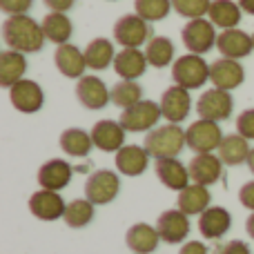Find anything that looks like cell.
Listing matches in <instances>:
<instances>
[{
  "instance_id": "1",
  "label": "cell",
  "mask_w": 254,
  "mask_h": 254,
  "mask_svg": "<svg viewBox=\"0 0 254 254\" xmlns=\"http://www.w3.org/2000/svg\"><path fill=\"white\" fill-rule=\"evenodd\" d=\"M2 40L11 52L36 54L43 49L47 36L40 22L22 13V16H7V20L2 22Z\"/></svg>"
},
{
  "instance_id": "2",
  "label": "cell",
  "mask_w": 254,
  "mask_h": 254,
  "mask_svg": "<svg viewBox=\"0 0 254 254\" xmlns=\"http://www.w3.org/2000/svg\"><path fill=\"white\" fill-rule=\"evenodd\" d=\"M145 147L152 154V158H176L183 152V147H188L185 129H181V125L176 123L158 125L147 131Z\"/></svg>"
},
{
  "instance_id": "3",
  "label": "cell",
  "mask_w": 254,
  "mask_h": 254,
  "mask_svg": "<svg viewBox=\"0 0 254 254\" xmlns=\"http://www.w3.org/2000/svg\"><path fill=\"white\" fill-rule=\"evenodd\" d=\"M172 80H174V85L190 89V92L198 89L210 80V65L198 54L179 56L172 65Z\"/></svg>"
},
{
  "instance_id": "4",
  "label": "cell",
  "mask_w": 254,
  "mask_h": 254,
  "mask_svg": "<svg viewBox=\"0 0 254 254\" xmlns=\"http://www.w3.org/2000/svg\"><path fill=\"white\" fill-rule=\"evenodd\" d=\"M152 27L147 20L138 16V13H127L121 16L114 25V40L123 49H140L152 40Z\"/></svg>"
},
{
  "instance_id": "5",
  "label": "cell",
  "mask_w": 254,
  "mask_h": 254,
  "mask_svg": "<svg viewBox=\"0 0 254 254\" xmlns=\"http://www.w3.org/2000/svg\"><path fill=\"white\" fill-rule=\"evenodd\" d=\"M163 119L161 114V105L154 101H147L143 98L140 103L127 107L121 114L119 123L123 125L125 131H131V134H138V131H152L154 127H158L156 123Z\"/></svg>"
},
{
  "instance_id": "6",
  "label": "cell",
  "mask_w": 254,
  "mask_h": 254,
  "mask_svg": "<svg viewBox=\"0 0 254 254\" xmlns=\"http://www.w3.org/2000/svg\"><path fill=\"white\" fill-rule=\"evenodd\" d=\"M234 110V101L232 94L225 92V89L212 87L198 96L196 101V114L203 121H212V123H221V121H228L232 116Z\"/></svg>"
},
{
  "instance_id": "7",
  "label": "cell",
  "mask_w": 254,
  "mask_h": 254,
  "mask_svg": "<svg viewBox=\"0 0 254 254\" xmlns=\"http://www.w3.org/2000/svg\"><path fill=\"white\" fill-rule=\"evenodd\" d=\"M181 38H183V45L190 54L203 56V54L212 52V47L219 40V34L214 31L210 18H194V20H188V25L183 27Z\"/></svg>"
},
{
  "instance_id": "8",
  "label": "cell",
  "mask_w": 254,
  "mask_h": 254,
  "mask_svg": "<svg viewBox=\"0 0 254 254\" xmlns=\"http://www.w3.org/2000/svg\"><path fill=\"white\" fill-rule=\"evenodd\" d=\"M121 192V179L112 170H96L85 181V198L94 205H107Z\"/></svg>"
},
{
  "instance_id": "9",
  "label": "cell",
  "mask_w": 254,
  "mask_h": 254,
  "mask_svg": "<svg viewBox=\"0 0 254 254\" xmlns=\"http://www.w3.org/2000/svg\"><path fill=\"white\" fill-rule=\"evenodd\" d=\"M185 138H188V147L194 154H214V149L221 147L223 140V131H221L219 123L198 119L185 129Z\"/></svg>"
},
{
  "instance_id": "10",
  "label": "cell",
  "mask_w": 254,
  "mask_h": 254,
  "mask_svg": "<svg viewBox=\"0 0 254 254\" xmlns=\"http://www.w3.org/2000/svg\"><path fill=\"white\" fill-rule=\"evenodd\" d=\"M161 114L167 123H183L190 116V110H192V96H190V89L185 87H167L161 96Z\"/></svg>"
},
{
  "instance_id": "11",
  "label": "cell",
  "mask_w": 254,
  "mask_h": 254,
  "mask_svg": "<svg viewBox=\"0 0 254 254\" xmlns=\"http://www.w3.org/2000/svg\"><path fill=\"white\" fill-rule=\"evenodd\" d=\"M9 101L22 114H36L45 105V92L36 80L22 78L20 83H16L9 89Z\"/></svg>"
},
{
  "instance_id": "12",
  "label": "cell",
  "mask_w": 254,
  "mask_h": 254,
  "mask_svg": "<svg viewBox=\"0 0 254 254\" xmlns=\"http://www.w3.org/2000/svg\"><path fill=\"white\" fill-rule=\"evenodd\" d=\"M210 80L214 87L225 89V92H234L246 80V69H243V65L239 61L221 56L219 61H214L210 65Z\"/></svg>"
},
{
  "instance_id": "13",
  "label": "cell",
  "mask_w": 254,
  "mask_h": 254,
  "mask_svg": "<svg viewBox=\"0 0 254 254\" xmlns=\"http://www.w3.org/2000/svg\"><path fill=\"white\" fill-rule=\"evenodd\" d=\"M156 230L161 241L176 246V243H183L190 234V216L185 212L176 210H165L156 221Z\"/></svg>"
},
{
  "instance_id": "14",
  "label": "cell",
  "mask_w": 254,
  "mask_h": 254,
  "mask_svg": "<svg viewBox=\"0 0 254 254\" xmlns=\"http://www.w3.org/2000/svg\"><path fill=\"white\" fill-rule=\"evenodd\" d=\"M67 210V203L63 201V196L52 190H43L34 192L29 196V212L40 221H56L63 219Z\"/></svg>"
},
{
  "instance_id": "15",
  "label": "cell",
  "mask_w": 254,
  "mask_h": 254,
  "mask_svg": "<svg viewBox=\"0 0 254 254\" xmlns=\"http://www.w3.org/2000/svg\"><path fill=\"white\" fill-rule=\"evenodd\" d=\"M76 98L87 110H103L107 103H112V89H107L98 76H83L76 85Z\"/></svg>"
},
{
  "instance_id": "16",
  "label": "cell",
  "mask_w": 254,
  "mask_h": 254,
  "mask_svg": "<svg viewBox=\"0 0 254 254\" xmlns=\"http://www.w3.org/2000/svg\"><path fill=\"white\" fill-rule=\"evenodd\" d=\"M216 49L223 58H232V61H241V58L250 56L254 52V43L252 36L248 31L239 29H223L219 34V40H216Z\"/></svg>"
},
{
  "instance_id": "17",
  "label": "cell",
  "mask_w": 254,
  "mask_h": 254,
  "mask_svg": "<svg viewBox=\"0 0 254 254\" xmlns=\"http://www.w3.org/2000/svg\"><path fill=\"white\" fill-rule=\"evenodd\" d=\"M190 179L192 183L198 185H214L223 176V161L219 158V154H194V158L188 165Z\"/></svg>"
},
{
  "instance_id": "18",
  "label": "cell",
  "mask_w": 254,
  "mask_h": 254,
  "mask_svg": "<svg viewBox=\"0 0 254 254\" xmlns=\"http://www.w3.org/2000/svg\"><path fill=\"white\" fill-rule=\"evenodd\" d=\"M74 170L67 161L63 158H52V161L43 163L38 170V183L43 190H52V192H61L71 183Z\"/></svg>"
},
{
  "instance_id": "19",
  "label": "cell",
  "mask_w": 254,
  "mask_h": 254,
  "mask_svg": "<svg viewBox=\"0 0 254 254\" xmlns=\"http://www.w3.org/2000/svg\"><path fill=\"white\" fill-rule=\"evenodd\" d=\"M92 140L94 147H98L101 152H119L121 147H125V129L119 121H98L92 127Z\"/></svg>"
},
{
  "instance_id": "20",
  "label": "cell",
  "mask_w": 254,
  "mask_h": 254,
  "mask_svg": "<svg viewBox=\"0 0 254 254\" xmlns=\"http://www.w3.org/2000/svg\"><path fill=\"white\" fill-rule=\"evenodd\" d=\"M154 172H156L158 181L165 185L167 190L181 192L190 185V170L179 161V158H156L154 163Z\"/></svg>"
},
{
  "instance_id": "21",
  "label": "cell",
  "mask_w": 254,
  "mask_h": 254,
  "mask_svg": "<svg viewBox=\"0 0 254 254\" xmlns=\"http://www.w3.org/2000/svg\"><path fill=\"white\" fill-rule=\"evenodd\" d=\"M230 228H232V214L221 205H210L198 216V232L203 234V239L216 241V239L225 237Z\"/></svg>"
},
{
  "instance_id": "22",
  "label": "cell",
  "mask_w": 254,
  "mask_h": 254,
  "mask_svg": "<svg viewBox=\"0 0 254 254\" xmlns=\"http://www.w3.org/2000/svg\"><path fill=\"white\" fill-rule=\"evenodd\" d=\"M54 63H56L58 71H61L65 78H83L85 69H87L85 52H80V49L71 43L58 45L56 54H54Z\"/></svg>"
},
{
  "instance_id": "23",
  "label": "cell",
  "mask_w": 254,
  "mask_h": 254,
  "mask_svg": "<svg viewBox=\"0 0 254 254\" xmlns=\"http://www.w3.org/2000/svg\"><path fill=\"white\" fill-rule=\"evenodd\" d=\"M149 158L152 154L147 152V147H140V145H125L116 152V170L123 176H140L149 165Z\"/></svg>"
},
{
  "instance_id": "24",
  "label": "cell",
  "mask_w": 254,
  "mask_h": 254,
  "mask_svg": "<svg viewBox=\"0 0 254 254\" xmlns=\"http://www.w3.org/2000/svg\"><path fill=\"white\" fill-rule=\"evenodd\" d=\"M147 56L140 49H123L114 58V71L123 80H136L147 71Z\"/></svg>"
},
{
  "instance_id": "25",
  "label": "cell",
  "mask_w": 254,
  "mask_h": 254,
  "mask_svg": "<svg viewBox=\"0 0 254 254\" xmlns=\"http://www.w3.org/2000/svg\"><path fill=\"white\" fill-rule=\"evenodd\" d=\"M210 201H212V194L205 185H198V183H190L185 190L179 192V205L181 212H185L188 216H201L203 212L210 207Z\"/></svg>"
},
{
  "instance_id": "26",
  "label": "cell",
  "mask_w": 254,
  "mask_h": 254,
  "mask_svg": "<svg viewBox=\"0 0 254 254\" xmlns=\"http://www.w3.org/2000/svg\"><path fill=\"white\" fill-rule=\"evenodd\" d=\"M127 248L134 254H152L158 248V230L147 223H134L125 234Z\"/></svg>"
},
{
  "instance_id": "27",
  "label": "cell",
  "mask_w": 254,
  "mask_h": 254,
  "mask_svg": "<svg viewBox=\"0 0 254 254\" xmlns=\"http://www.w3.org/2000/svg\"><path fill=\"white\" fill-rule=\"evenodd\" d=\"M27 71V58L20 52H2L0 54V85L11 89L16 83L25 78Z\"/></svg>"
},
{
  "instance_id": "28",
  "label": "cell",
  "mask_w": 254,
  "mask_h": 254,
  "mask_svg": "<svg viewBox=\"0 0 254 254\" xmlns=\"http://www.w3.org/2000/svg\"><path fill=\"white\" fill-rule=\"evenodd\" d=\"M248 156H250V143L248 138H243L241 134H228L223 136L221 140V147H219V158L223 161V165L230 167H237L248 163Z\"/></svg>"
},
{
  "instance_id": "29",
  "label": "cell",
  "mask_w": 254,
  "mask_h": 254,
  "mask_svg": "<svg viewBox=\"0 0 254 254\" xmlns=\"http://www.w3.org/2000/svg\"><path fill=\"white\" fill-rule=\"evenodd\" d=\"M114 43L107 38H94L87 43L85 47V61H87V69L94 71H103L110 65H114Z\"/></svg>"
},
{
  "instance_id": "30",
  "label": "cell",
  "mask_w": 254,
  "mask_h": 254,
  "mask_svg": "<svg viewBox=\"0 0 254 254\" xmlns=\"http://www.w3.org/2000/svg\"><path fill=\"white\" fill-rule=\"evenodd\" d=\"M241 13H243V9L239 7V2H232V0H212L207 18H210V22L214 27L234 29L241 22Z\"/></svg>"
},
{
  "instance_id": "31",
  "label": "cell",
  "mask_w": 254,
  "mask_h": 254,
  "mask_svg": "<svg viewBox=\"0 0 254 254\" xmlns=\"http://www.w3.org/2000/svg\"><path fill=\"white\" fill-rule=\"evenodd\" d=\"M94 147V140L92 134L80 127H69L61 134V149L67 154V156H74V158H85L89 156Z\"/></svg>"
},
{
  "instance_id": "32",
  "label": "cell",
  "mask_w": 254,
  "mask_h": 254,
  "mask_svg": "<svg viewBox=\"0 0 254 254\" xmlns=\"http://www.w3.org/2000/svg\"><path fill=\"white\" fill-rule=\"evenodd\" d=\"M43 31L47 36V40L56 45H65L69 43L71 34H74V25H71L69 16L67 13H61V11H49L47 16L43 18Z\"/></svg>"
},
{
  "instance_id": "33",
  "label": "cell",
  "mask_w": 254,
  "mask_h": 254,
  "mask_svg": "<svg viewBox=\"0 0 254 254\" xmlns=\"http://www.w3.org/2000/svg\"><path fill=\"white\" fill-rule=\"evenodd\" d=\"M174 43L167 36H154L147 45H145V56H147V63L152 67H167L174 65Z\"/></svg>"
},
{
  "instance_id": "34",
  "label": "cell",
  "mask_w": 254,
  "mask_h": 254,
  "mask_svg": "<svg viewBox=\"0 0 254 254\" xmlns=\"http://www.w3.org/2000/svg\"><path fill=\"white\" fill-rule=\"evenodd\" d=\"M94 207L96 205L92 201H87V198H74L71 203H67V210L63 219H65V223L71 230H80L94 221Z\"/></svg>"
},
{
  "instance_id": "35",
  "label": "cell",
  "mask_w": 254,
  "mask_h": 254,
  "mask_svg": "<svg viewBox=\"0 0 254 254\" xmlns=\"http://www.w3.org/2000/svg\"><path fill=\"white\" fill-rule=\"evenodd\" d=\"M143 101V87H140L136 80H123L112 87V103L121 110H127V107L136 105V103Z\"/></svg>"
},
{
  "instance_id": "36",
  "label": "cell",
  "mask_w": 254,
  "mask_h": 254,
  "mask_svg": "<svg viewBox=\"0 0 254 254\" xmlns=\"http://www.w3.org/2000/svg\"><path fill=\"white\" fill-rule=\"evenodd\" d=\"M134 9L143 20L156 22L167 18V13L172 11V0H134Z\"/></svg>"
},
{
  "instance_id": "37",
  "label": "cell",
  "mask_w": 254,
  "mask_h": 254,
  "mask_svg": "<svg viewBox=\"0 0 254 254\" xmlns=\"http://www.w3.org/2000/svg\"><path fill=\"white\" fill-rule=\"evenodd\" d=\"M212 0H172V7L179 16L194 20V18H205L210 11Z\"/></svg>"
},
{
  "instance_id": "38",
  "label": "cell",
  "mask_w": 254,
  "mask_h": 254,
  "mask_svg": "<svg viewBox=\"0 0 254 254\" xmlns=\"http://www.w3.org/2000/svg\"><path fill=\"white\" fill-rule=\"evenodd\" d=\"M237 131L248 140H254V107L241 112L237 119Z\"/></svg>"
},
{
  "instance_id": "39",
  "label": "cell",
  "mask_w": 254,
  "mask_h": 254,
  "mask_svg": "<svg viewBox=\"0 0 254 254\" xmlns=\"http://www.w3.org/2000/svg\"><path fill=\"white\" fill-rule=\"evenodd\" d=\"M34 4V0H0V9L9 16H22Z\"/></svg>"
},
{
  "instance_id": "40",
  "label": "cell",
  "mask_w": 254,
  "mask_h": 254,
  "mask_svg": "<svg viewBox=\"0 0 254 254\" xmlns=\"http://www.w3.org/2000/svg\"><path fill=\"white\" fill-rule=\"evenodd\" d=\"M239 201L246 210L254 212V181H248L241 190H239Z\"/></svg>"
},
{
  "instance_id": "41",
  "label": "cell",
  "mask_w": 254,
  "mask_h": 254,
  "mask_svg": "<svg viewBox=\"0 0 254 254\" xmlns=\"http://www.w3.org/2000/svg\"><path fill=\"white\" fill-rule=\"evenodd\" d=\"M221 254H252L250 252V246H248L246 241H239V239H234V241L225 243Z\"/></svg>"
},
{
  "instance_id": "42",
  "label": "cell",
  "mask_w": 254,
  "mask_h": 254,
  "mask_svg": "<svg viewBox=\"0 0 254 254\" xmlns=\"http://www.w3.org/2000/svg\"><path fill=\"white\" fill-rule=\"evenodd\" d=\"M47 4L49 11H61V13H67L71 7L76 4V0H43Z\"/></svg>"
},
{
  "instance_id": "43",
  "label": "cell",
  "mask_w": 254,
  "mask_h": 254,
  "mask_svg": "<svg viewBox=\"0 0 254 254\" xmlns=\"http://www.w3.org/2000/svg\"><path fill=\"white\" fill-rule=\"evenodd\" d=\"M179 254H210V250H207V246L201 241H188V243H183Z\"/></svg>"
},
{
  "instance_id": "44",
  "label": "cell",
  "mask_w": 254,
  "mask_h": 254,
  "mask_svg": "<svg viewBox=\"0 0 254 254\" xmlns=\"http://www.w3.org/2000/svg\"><path fill=\"white\" fill-rule=\"evenodd\" d=\"M237 2H239V7H241L246 13L254 16V0H237Z\"/></svg>"
},
{
  "instance_id": "45",
  "label": "cell",
  "mask_w": 254,
  "mask_h": 254,
  "mask_svg": "<svg viewBox=\"0 0 254 254\" xmlns=\"http://www.w3.org/2000/svg\"><path fill=\"white\" fill-rule=\"evenodd\" d=\"M246 232L250 234V239H254V212L248 216V221H246Z\"/></svg>"
},
{
  "instance_id": "46",
  "label": "cell",
  "mask_w": 254,
  "mask_h": 254,
  "mask_svg": "<svg viewBox=\"0 0 254 254\" xmlns=\"http://www.w3.org/2000/svg\"><path fill=\"white\" fill-rule=\"evenodd\" d=\"M248 167H250V172L254 174V147L250 149V156H248Z\"/></svg>"
},
{
  "instance_id": "47",
  "label": "cell",
  "mask_w": 254,
  "mask_h": 254,
  "mask_svg": "<svg viewBox=\"0 0 254 254\" xmlns=\"http://www.w3.org/2000/svg\"><path fill=\"white\" fill-rule=\"evenodd\" d=\"M252 43H254V34H252Z\"/></svg>"
}]
</instances>
